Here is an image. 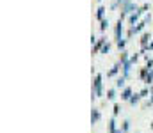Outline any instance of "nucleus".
Here are the masks:
<instances>
[{
	"instance_id": "f257e3e1",
	"label": "nucleus",
	"mask_w": 153,
	"mask_h": 133,
	"mask_svg": "<svg viewBox=\"0 0 153 133\" xmlns=\"http://www.w3.org/2000/svg\"><path fill=\"white\" fill-rule=\"evenodd\" d=\"M94 94H96V96L102 94V76H100V75H98L96 80H94Z\"/></svg>"
},
{
	"instance_id": "f03ea898",
	"label": "nucleus",
	"mask_w": 153,
	"mask_h": 133,
	"mask_svg": "<svg viewBox=\"0 0 153 133\" xmlns=\"http://www.w3.org/2000/svg\"><path fill=\"white\" fill-rule=\"evenodd\" d=\"M130 96H132V90H130V89H125L121 98H123V99H130Z\"/></svg>"
},
{
	"instance_id": "7ed1b4c3",
	"label": "nucleus",
	"mask_w": 153,
	"mask_h": 133,
	"mask_svg": "<svg viewBox=\"0 0 153 133\" xmlns=\"http://www.w3.org/2000/svg\"><path fill=\"white\" fill-rule=\"evenodd\" d=\"M91 119H93V124H94V123L100 119V112H98V110H93V117H91Z\"/></svg>"
},
{
	"instance_id": "20e7f679",
	"label": "nucleus",
	"mask_w": 153,
	"mask_h": 133,
	"mask_svg": "<svg viewBox=\"0 0 153 133\" xmlns=\"http://www.w3.org/2000/svg\"><path fill=\"white\" fill-rule=\"evenodd\" d=\"M148 39H150V34H144V36H143V44L148 43Z\"/></svg>"
},
{
	"instance_id": "39448f33",
	"label": "nucleus",
	"mask_w": 153,
	"mask_h": 133,
	"mask_svg": "<svg viewBox=\"0 0 153 133\" xmlns=\"http://www.w3.org/2000/svg\"><path fill=\"white\" fill-rule=\"evenodd\" d=\"M103 11H105L103 7H100V9H98V18H103Z\"/></svg>"
},
{
	"instance_id": "423d86ee",
	"label": "nucleus",
	"mask_w": 153,
	"mask_h": 133,
	"mask_svg": "<svg viewBox=\"0 0 153 133\" xmlns=\"http://www.w3.org/2000/svg\"><path fill=\"white\" fill-rule=\"evenodd\" d=\"M123 84H125V76H123V78H119V80H117V87H123Z\"/></svg>"
},
{
	"instance_id": "0eeeda50",
	"label": "nucleus",
	"mask_w": 153,
	"mask_h": 133,
	"mask_svg": "<svg viewBox=\"0 0 153 133\" xmlns=\"http://www.w3.org/2000/svg\"><path fill=\"white\" fill-rule=\"evenodd\" d=\"M137 101H139V96H137V94H135L134 98H130V103H137Z\"/></svg>"
},
{
	"instance_id": "6e6552de",
	"label": "nucleus",
	"mask_w": 153,
	"mask_h": 133,
	"mask_svg": "<svg viewBox=\"0 0 153 133\" xmlns=\"http://www.w3.org/2000/svg\"><path fill=\"white\" fill-rule=\"evenodd\" d=\"M109 99H114V90H109V96H107Z\"/></svg>"
},
{
	"instance_id": "1a4fd4ad",
	"label": "nucleus",
	"mask_w": 153,
	"mask_h": 133,
	"mask_svg": "<svg viewBox=\"0 0 153 133\" xmlns=\"http://www.w3.org/2000/svg\"><path fill=\"white\" fill-rule=\"evenodd\" d=\"M128 124H130V123H128V121H125V124H123V132H126V130H128Z\"/></svg>"
},
{
	"instance_id": "9d476101",
	"label": "nucleus",
	"mask_w": 153,
	"mask_h": 133,
	"mask_svg": "<svg viewBox=\"0 0 153 133\" xmlns=\"http://www.w3.org/2000/svg\"><path fill=\"white\" fill-rule=\"evenodd\" d=\"M152 128H153V123H152Z\"/></svg>"
}]
</instances>
